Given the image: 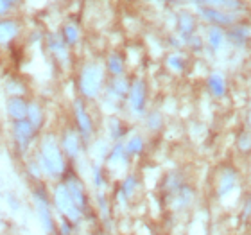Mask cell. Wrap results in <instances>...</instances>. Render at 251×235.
Instances as JSON below:
<instances>
[{
  "mask_svg": "<svg viewBox=\"0 0 251 235\" xmlns=\"http://www.w3.org/2000/svg\"><path fill=\"white\" fill-rule=\"evenodd\" d=\"M142 147H144V142H142L140 136H133L129 142H127V146H126V153H129V155H138L142 151Z\"/></svg>",
  "mask_w": 251,
  "mask_h": 235,
  "instance_id": "obj_18",
  "label": "cell"
},
{
  "mask_svg": "<svg viewBox=\"0 0 251 235\" xmlns=\"http://www.w3.org/2000/svg\"><path fill=\"white\" fill-rule=\"evenodd\" d=\"M233 185H235V174L228 171V173L223 174V178H221V182H219V192H221V196H226V194H228L231 188H233Z\"/></svg>",
  "mask_w": 251,
  "mask_h": 235,
  "instance_id": "obj_14",
  "label": "cell"
},
{
  "mask_svg": "<svg viewBox=\"0 0 251 235\" xmlns=\"http://www.w3.org/2000/svg\"><path fill=\"white\" fill-rule=\"evenodd\" d=\"M40 167L50 176H61L65 173V158H63L61 147L52 136L43 138L40 147Z\"/></svg>",
  "mask_w": 251,
  "mask_h": 235,
  "instance_id": "obj_1",
  "label": "cell"
},
{
  "mask_svg": "<svg viewBox=\"0 0 251 235\" xmlns=\"http://www.w3.org/2000/svg\"><path fill=\"white\" fill-rule=\"evenodd\" d=\"M108 68H110L113 74H121L122 68H124V67H122V59L119 58L117 54H115V56H111L110 61H108Z\"/></svg>",
  "mask_w": 251,
  "mask_h": 235,
  "instance_id": "obj_21",
  "label": "cell"
},
{
  "mask_svg": "<svg viewBox=\"0 0 251 235\" xmlns=\"http://www.w3.org/2000/svg\"><path fill=\"white\" fill-rule=\"evenodd\" d=\"M208 40H210V45H212L214 49H217L221 43H223V32H221L219 29H212Z\"/></svg>",
  "mask_w": 251,
  "mask_h": 235,
  "instance_id": "obj_22",
  "label": "cell"
},
{
  "mask_svg": "<svg viewBox=\"0 0 251 235\" xmlns=\"http://www.w3.org/2000/svg\"><path fill=\"white\" fill-rule=\"evenodd\" d=\"M34 205H36L38 219H40L42 226L45 228V232L50 235L56 234V223H54L52 210H50V205H49V199H47V196H45L43 187L34 190Z\"/></svg>",
  "mask_w": 251,
  "mask_h": 235,
  "instance_id": "obj_4",
  "label": "cell"
},
{
  "mask_svg": "<svg viewBox=\"0 0 251 235\" xmlns=\"http://www.w3.org/2000/svg\"><path fill=\"white\" fill-rule=\"evenodd\" d=\"M18 36V26L11 20H0V43H7Z\"/></svg>",
  "mask_w": 251,
  "mask_h": 235,
  "instance_id": "obj_12",
  "label": "cell"
},
{
  "mask_svg": "<svg viewBox=\"0 0 251 235\" xmlns=\"http://www.w3.org/2000/svg\"><path fill=\"white\" fill-rule=\"evenodd\" d=\"M52 199H54V205H56L58 212L67 221H70V223H77V221L81 219V210L77 209V205H75V201L72 199V196H70V192H68V188L65 187V183H59V185L54 187Z\"/></svg>",
  "mask_w": 251,
  "mask_h": 235,
  "instance_id": "obj_2",
  "label": "cell"
},
{
  "mask_svg": "<svg viewBox=\"0 0 251 235\" xmlns=\"http://www.w3.org/2000/svg\"><path fill=\"white\" fill-rule=\"evenodd\" d=\"M9 5H11L9 0H0V15L7 13V11H9Z\"/></svg>",
  "mask_w": 251,
  "mask_h": 235,
  "instance_id": "obj_26",
  "label": "cell"
},
{
  "mask_svg": "<svg viewBox=\"0 0 251 235\" xmlns=\"http://www.w3.org/2000/svg\"><path fill=\"white\" fill-rule=\"evenodd\" d=\"M77 40H79L77 27L74 26V24H67V26H65V29H63V42L67 43V45H74Z\"/></svg>",
  "mask_w": 251,
  "mask_h": 235,
  "instance_id": "obj_15",
  "label": "cell"
},
{
  "mask_svg": "<svg viewBox=\"0 0 251 235\" xmlns=\"http://www.w3.org/2000/svg\"><path fill=\"white\" fill-rule=\"evenodd\" d=\"M135 178H127L124 182V185H122V194H124V198H129L131 194H133V190H135Z\"/></svg>",
  "mask_w": 251,
  "mask_h": 235,
  "instance_id": "obj_23",
  "label": "cell"
},
{
  "mask_svg": "<svg viewBox=\"0 0 251 235\" xmlns=\"http://www.w3.org/2000/svg\"><path fill=\"white\" fill-rule=\"evenodd\" d=\"M100 83H102V70L97 65H88L83 68L79 78V88L84 97H95L99 94Z\"/></svg>",
  "mask_w": 251,
  "mask_h": 235,
  "instance_id": "obj_3",
  "label": "cell"
},
{
  "mask_svg": "<svg viewBox=\"0 0 251 235\" xmlns=\"http://www.w3.org/2000/svg\"><path fill=\"white\" fill-rule=\"evenodd\" d=\"M171 2H178V0H171Z\"/></svg>",
  "mask_w": 251,
  "mask_h": 235,
  "instance_id": "obj_27",
  "label": "cell"
},
{
  "mask_svg": "<svg viewBox=\"0 0 251 235\" xmlns=\"http://www.w3.org/2000/svg\"><path fill=\"white\" fill-rule=\"evenodd\" d=\"M27 120L32 124L34 130H40L43 124V111L42 108L36 104V103H31L29 104V110H27Z\"/></svg>",
  "mask_w": 251,
  "mask_h": 235,
  "instance_id": "obj_13",
  "label": "cell"
},
{
  "mask_svg": "<svg viewBox=\"0 0 251 235\" xmlns=\"http://www.w3.org/2000/svg\"><path fill=\"white\" fill-rule=\"evenodd\" d=\"M65 187L68 188V192H70V196H72V199L75 201V205H77V209L81 210V212H84V210L88 209L84 185L81 183V180H79L75 174H68L67 180H65Z\"/></svg>",
  "mask_w": 251,
  "mask_h": 235,
  "instance_id": "obj_6",
  "label": "cell"
},
{
  "mask_svg": "<svg viewBox=\"0 0 251 235\" xmlns=\"http://www.w3.org/2000/svg\"><path fill=\"white\" fill-rule=\"evenodd\" d=\"M169 65L173 68H176V70H181V68H183V61L179 58H176V56H173V58L169 59Z\"/></svg>",
  "mask_w": 251,
  "mask_h": 235,
  "instance_id": "obj_25",
  "label": "cell"
},
{
  "mask_svg": "<svg viewBox=\"0 0 251 235\" xmlns=\"http://www.w3.org/2000/svg\"><path fill=\"white\" fill-rule=\"evenodd\" d=\"M75 120H77V128H79V133H81V136L83 138H90V135H92V119H90V115L86 113V110H84L83 103H75Z\"/></svg>",
  "mask_w": 251,
  "mask_h": 235,
  "instance_id": "obj_8",
  "label": "cell"
},
{
  "mask_svg": "<svg viewBox=\"0 0 251 235\" xmlns=\"http://www.w3.org/2000/svg\"><path fill=\"white\" fill-rule=\"evenodd\" d=\"M34 133H36V130L32 128V124L27 119L16 120L15 122V126H13V135H15L16 146H18V149L22 153H25L29 149L32 138H34Z\"/></svg>",
  "mask_w": 251,
  "mask_h": 235,
  "instance_id": "obj_5",
  "label": "cell"
},
{
  "mask_svg": "<svg viewBox=\"0 0 251 235\" xmlns=\"http://www.w3.org/2000/svg\"><path fill=\"white\" fill-rule=\"evenodd\" d=\"M198 2L206 5H221V7H239L241 5L239 0H198Z\"/></svg>",
  "mask_w": 251,
  "mask_h": 235,
  "instance_id": "obj_19",
  "label": "cell"
},
{
  "mask_svg": "<svg viewBox=\"0 0 251 235\" xmlns=\"http://www.w3.org/2000/svg\"><path fill=\"white\" fill-rule=\"evenodd\" d=\"M49 47L52 51V54L56 56L59 63H67L68 59V52H67V43L63 42V38L58 34H52L49 38Z\"/></svg>",
  "mask_w": 251,
  "mask_h": 235,
  "instance_id": "obj_11",
  "label": "cell"
},
{
  "mask_svg": "<svg viewBox=\"0 0 251 235\" xmlns=\"http://www.w3.org/2000/svg\"><path fill=\"white\" fill-rule=\"evenodd\" d=\"M63 151L67 153L68 158L79 157L81 144H79V136L75 135V131H72V130L65 131V136H63Z\"/></svg>",
  "mask_w": 251,
  "mask_h": 235,
  "instance_id": "obj_9",
  "label": "cell"
},
{
  "mask_svg": "<svg viewBox=\"0 0 251 235\" xmlns=\"http://www.w3.org/2000/svg\"><path fill=\"white\" fill-rule=\"evenodd\" d=\"M179 27H181V31H183L185 34H188V32L194 29L192 16H188V15H181V16H179Z\"/></svg>",
  "mask_w": 251,
  "mask_h": 235,
  "instance_id": "obj_20",
  "label": "cell"
},
{
  "mask_svg": "<svg viewBox=\"0 0 251 235\" xmlns=\"http://www.w3.org/2000/svg\"><path fill=\"white\" fill-rule=\"evenodd\" d=\"M208 84H210V90H212L215 95L225 94L226 84H225V79H223V76H219V74H214V76L208 79Z\"/></svg>",
  "mask_w": 251,
  "mask_h": 235,
  "instance_id": "obj_16",
  "label": "cell"
},
{
  "mask_svg": "<svg viewBox=\"0 0 251 235\" xmlns=\"http://www.w3.org/2000/svg\"><path fill=\"white\" fill-rule=\"evenodd\" d=\"M129 101L136 113L144 111V106H146V83L144 81H135L133 83V86L129 90Z\"/></svg>",
  "mask_w": 251,
  "mask_h": 235,
  "instance_id": "obj_7",
  "label": "cell"
},
{
  "mask_svg": "<svg viewBox=\"0 0 251 235\" xmlns=\"http://www.w3.org/2000/svg\"><path fill=\"white\" fill-rule=\"evenodd\" d=\"M27 110H29V103L24 101L22 97H11L7 101V111L15 120H22L27 117Z\"/></svg>",
  "mask_w": 251,
  "mask_h": 235,
  "instance_id": "obj_10",
  "label": "cell"
},
{
  "mask_svg": "<svg viewBox=\"0 0 251 235\" xmlns=\"http://www.w3.org/2000/svg\"><path fill=\"white\" fill-rule=\"evenodd\" d=\"M111 90L115 92V95H119V97H122V95L127 92V84L122 81V79H115V83H113V86H111Z\"/></svg>",
  "mask_w": 251,
  "mask_h": 235,
  "instance_id": "obj_24",
  "label": "cell"
},
{
  "mask_svg": "<svg viewBox=\"0 0 251 235\" xmlns=\"http://www.w3.org/2000/svg\"><path fill=\"white\" fill-rule=\"evenodd\" d=\"M201 13H203V16H206L208 20L212 22H219V24H230V18L226 15H223V13H219V11L215 9H201Z\"/></svg>",
  "mask_w": 251,
  "mask_h": 235,
  "instance_id": "obj_17",
  "label": "cell"
}]
</instances>
